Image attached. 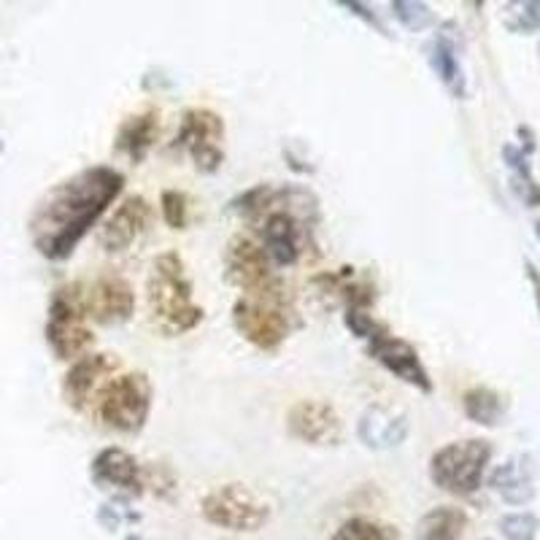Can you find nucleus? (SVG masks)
Here are the masks:
<instances>
[{"label": "nucleus", "instance_id": "obj_1", "mask_svg": "<svg viewBox=\"0 0 540 540\" xmlns=\"http://www.w3.org/2000/svg\"><path fill=\"white\" fill-rule=\"evenodd\" d=\"M122 189L125 173L111 165H87L46 189L27 219L36 252L49 262L71 260L84 235L117 203Z\"/></svg>", "mask_w": 540, "mask_h": 540}, {"label": "nucleus", "instance_id": "obj_2", "mask_svg": "<svg viewBox=\"0 0 540 540\" xmlns=\"http://www.w3.org/2000/svg\"><path fill=\"white\" fill-rule=\"evenodd\" d=\"M146 303L157 327L171 338L198 330L206 319V311L195 300L187 265L173 249L157 254L152 260L146 279Z\"/></svg>", "mask_w": 540, "mask_h": 540}, {"label": "nucleus", "instance_id": "obj_3", "mask_svg": "<svg viewBox=\"0 0 540 540\" xmlns=\"http://www.w3.org/2000/svg\"><path fill=\"white\" fill-rule=\"evenodd\" d=\"M44 335L57 360L76 362L84 354H90L95 333L90 327V314H87V300H84V284L81 281H71V284L54 289L52 297H49Z\"/></svg>", "mask_w": 540, "mask_h": 540}, {"label": "nucleus", "instance_id": "obj_4", "mask_svg": "<svg viewBox=\"0 0 540 540\" xmlns=\"http://www.w3.org/2000/svg\"><path fill=\"white\" fill-rule=\"evenodd\" d=\"M154 389L146 373L127 370L119 376L108 378L95 395V416L103 427L122 435L141 432L152 414Z\"/></svg>", "mask_w": 540, "mask_h": 540}, {"label": "nucleus", "instance_id": "obj_5", "mask_svg": "<svg viewBox=\"0 0 540 540\" xmlns=\"http://www.w3.org/2000/svg\"><path fill=\"white\" fill-rule=\"evenodd\" d=\"M492 454L495 449L486 438H462L446 443L430 457V481L441 492L454 497L476 495L484 486Z\"/></svg>", "mask_w": 540, "mask_h": 540}, {"label": "nucleus", "instance_id": "obj_6", "mask_svg": "<svg viewBox=\"0 0 540 540\" xmlns=\"http://www.w3.org/2000/svg\"><path fill=\"white\" fill-rule=\"evenodd\" d=\"M260 243L249 235H233L225 246V279L243 292V297L292 303L287 284L276 273Z\"/></svg>", "mask_w": 540, "mask_h": 540}, {"label": "nucleus", "instance_id": "obj_7", "mask_svg": "<svg viewBox=\"0 0 540 540\" xmlns=\"http://www.w3.org/2000/svg\"><path fill=\"white\" fill-rule=\"evenodd\" d=\"M200 516L219 530L257 532L268 524L270 505L246 484H219L200 500Z\"/></svg>", "mask_w": 540, "mask_h": 540}, {"label": "nucleus", "instance_id": "obj_8", "mask_svg": "<svg viewBox=\"0 0 540 540\" xmlns=\"http://www.w3.org/2000/svg\"><path fill=\"white\" fill-rule=\"evenodd\" d=\"M235 333L260 351H279L292 335L289 303L260 300V297H238L230 311Z\"/></svg>", "mask_w": 540, "mask_h": 540}, {"label": "nucleus", "instance_id": "obj_9", "mask_svg": "<svg viewBox=\"0 0 540 540\" xmlns=\"http://www.w3.org/2000/svg\"><path fill=\"white\" fill-rule=\"evenodd\" d=\"M171 149L189 154L200 173H216L225 162V119L214 108H187L179 119V133L173 135Z\"/></svg>", "mask_w": 540, "mask_h": 540}, {"label": "nucleus", "instance_id": "obj_10", "mask_svg": "<svg viewBox=\"0 0 540 540\" xmlns=\"http://www.w3.org/2000/svg\"><path fill=\"white\" fill-rule=\"evenodd\" d=\"M316 203H306V206H289L276 208L268 216H262L257 222V233H260V246L270 257V262L276 268H289L300 260L303 252V241H306L308 230L314 225Z\"/></svg>", "mask_w": 540, "mask_h": 540}, {"label": "nucleus", "instance_id": "obj_11", "mask_svg": "<svg viewBox=\"0 0 540 540\" xmlns=\"http://www.w3.org/2000/svg\"><path fill=\"white\" fill-rule=\"evenodd\" d=\"M90 476L98 489H106L117 500H133L144 497L146 468L122 446H106L100 449L90 462Z\"/></svg>", "mask_w": 540, "mask_h": 540}, {"label": "nucleus", "instance_id": "obj_12", "mask_svg": "<svg viewBox=\"0 0 540 540\" xmlns=\"http://www.w3.org/2000/svg\"><path fill=\"white\" fill-rule=\"evenodd\" d=\"M154 225L152 203L144 195H127L98 230V246L106 254H125Z\"/></svg>", "mask_w": 540, "mask_h": 540}, {"label": "nucleus", "instance_id": "obj_13", "mask_svg": "<svg viewBox=\"0 0 540 540\" xmlns=\"http://www.w3.org/2000/svg\"><path fill=\"white\" fill-rule=\"evenodd\" d=\"M84 300H87L90 322L103 324V327L130 322L135 314L133 284L114 270H103L90 284H84Z\"/></svg>", "mask_w": 540, "mask_h": 540}, {"label": "nucleus", "instance_id": "obj_14", "mask_svg": "<svg viewBox=\"0 0 540 540\" xmlns=\"http://www.w3.org/2000/svg\"><path fill=\"white\" fill-rule=\"evenodd\" d=\"M119 368H122L119 357L108 354V351L84 354L81 360L73 362L63 378L60 395H63L65 405H68L71 411H76V414L87 411L92 403V397L98 395V389L103 387Z\"/></svg>", "mask_w": 540, "mask_h": 540}, {"label": "nucleus", "instance_id": "obj_15", "mask_svg": "<svg viewBox=\"0 0 540 540\" xmlns=\"http://www.w3.org/2000/svg\"><path fill=\"white\" fill-rule=\"evenodd\" d=\"M365 349L373 360L381 365L384 370H389L397 381H403L408 387L419 389L422 395H432V378L430 370L424 368L422 357H419V351L411 346L403 338H395V335L381 333L376 335L373 341L365 343Z\"/></svg>", "mask_w": 540, "mask_h": 540}, {"label": "nucleus", "instance_id": "obj_16", "mask_svg": "<svg viewBox=\"0 0 540 540\" xmlns=\"http://www.w3.org/2000/svg\"><path fill=\"white\" fill-rule=\"evenodd\" d=\"M287 432L306 446H338L343 419L327 400H300L287 411Z\"/></svg>", "mask_w": 540, "mask_h": 540}, {"label": "nucleus", "instance_id": "obj_17", "mask_svg": "<svg viewBox=\"0 0 540 540\" xmlns=\"http://www.w3.org/2000/svg\"><path fill=\"white\" fill-rule=\"evenodd\" d=\"M408 414L387 403H370L357 419V438L370 451H392L408 441Z\"/></svg>", "mask_w": 540, "mask_h": 540}, {"label": "nucleus", "instance_id": "obj_18", "mask_svg": "<svg viewBox=\"0 0 540 540\" xmlns=\"http://www.w3.org/2000/svg\"><path fill=\"white\" fill-rule=\"evenodd\" d=\"M459 52H462V36H459V27L449 22L432 38L430 49H427V60H430V68L446 87V92L457 100H465L468 98V76H465Z\"/></svg>", "mask_w": 540, "mask_h": 540}, {"label": "nucleus", "instance_id": "obj_19", "mask_svg": "<svg viewBox=\"0 0 540 540\" xmlns=\"http://www.w3.org/2000/svg\"><path fill=\"white\" fill-rule=\"evenodd\" d=\"M535 459L530 454H516V457L505 459L503 465H495L489 473V489L495 492L503 503L522 505L535 500Z\"/></svg>", "mask_w": 540, "mask_h": 540}, {"label": "nucleus", "instance_id": "obj_20", "mask_svg": "<svg viewBox=\"0 0 540 540\" xmlns=\"http://www.w3.org/2000/svg\"><path fill=\"white\" fill-rule=\"evenodd\" d=\"M157 138H160V111L146 108V111L122 119V125L117 127V138H114V152L125 154L133 165H141L149 149L157 144Z\"/></svg>", "mask_w": 540, "mask_h": 540}, {"label": "nucleus", "instance_id": "obj_21", "mask_svg": "<svg viewBox=\"0 0 540 540\" xmlns=\"http://www.w3.org/2000/svg\"><path fill=\"white\" fill-rule=\"evenodd\" d=\"M468 513L457 505H438L416 522L414 540H462Z\"/></svg>", "mask_w": 540, "mask_h": 540}, {"label": "nucleus", "instance_id": "obj_22", "mask_svg": "<svg viewBox=\"0 0 540 540\" xmlns=\"http://www.w3.org/2000/svg\"><path fill=\"white\" fill-rule=\"evenodd\" d=\"M462 411L470 422L481 424V427H497L505 419L508 400L503 392L492 387H473L462 395Z\"/></svg>", "mask_w": 540, "mask_h": 540}, {"label": "nucleus", "instance_id": "obj_23", "mask_svg": "<svg viewBox=\"0 0 540 540\" xmlns=\"http://www.w3.org/2000/svg\"><path fill=\"white\" fill-rule=\"evenodd\" d=\"M503 160L511 171V187L519 195V200L524 206H540V184L532 176L530 154L524 152L519 144H505Z\"/></svg>", "mask_w": 540, "mask_h": 540}, {"label": "nucleus", "instance_id": "obj_24", "mask_svg": "<svg viewBox=\"0 0 540 540\" xmlns=\"http://www.w3.org/2000/svg\"><path fill=\"white\" fill-rule=\"evenodd\" d=\"M330 540H403L395 524L376 522L368 516H351L333 532Z\"/></svg>", "mask_w": 540, "mask_h": 540}, {"label": "nucleus", "instance_id": "obj_25", "mask_svg": "<svg viewBox=\"0 0 540 540\" xmlns=\"http://www.w3.org/2000/svg\"><path fill=\"white\" fill-rule=\"evenodd\" d=\"M503 25L511 33L530 36L540 30V0H519L503 9Z\"/></svg>", "mask_w": 540, "mask_h": 540}, {"label": "nucleus", "instance_id": "obj_26", "mask_svg": "<svg viewBox=\"0 0 540 540\" xmlns=\"http://www.w3.org/2000/svg\"><path fill=\"white\" fill-rule=\"evenodd\" d=\"M392 14L405 30L411 33H422V30H430L435 25V11L427 3H416V0H395L392 6Z\"/></svg>", "mask_w": 540, "mask_h": 540}, {"label": "nucleus", "instance_id": "obj_27", "mask_svg": "<svg viewBox=\"0 0 540 540\" xmlns=\"http://www.w3.org/2000/svg\"><path fill=\"white\" fill-rule=\"evenodd\" d=\"M497 530L505 540H538L540 535V519L530 511L505 513L497 522Z\"/></svg>", "mask_w": 540, "mask_h": 540}, {"label": "nucleus", "instance_id": "obj_28", "mask_svg": "<svg viewBox=\"0 0 540 540\" xmlns=\"http://www.w3.org/2000/svg\"><path fill=\"white\" fill-rule=\"evenodd\" d=\"M160 211L165 225L171 230H187L189 222V198L181 189H162L160 192Z\"/></svg>", "mask_w": 540, "mask_h": 540}, {"label": "nucleus", "instance_id": "obj_29", "mask_svg": "<svg viewBox=\"0 0 540 540\" xmlns=\"http://www.w3.org/2000/svg\"><path fill=\"white\" fill-rule=\"evenodd\" d=\"M343 322H346V327L351 330V335H357V338H362L365 343L373 341L376 335L387 333V324L378 322L370 311H360V308H346V311H343Z\"/></svg>", "mask_w": 540, "mask_h": 540}, {"label": "nucleus", "instance_id": "obj_30", "mask_svg": "<svg viewBox=\"0 0 540 540\" xmlns=\"http://www.w3.org/2000/svg\"><path fill=\"white\" fill-rule=\"evenodd\" d=\"M341 9H349L351 14H354V17L365 19V22H368L370 27H376V30H378V33H381V36H389V30H387V27H384L381 17H378L376 11L370 9L368 3H354V0H341Z\"/></svg>", "mask_w": 540, "mask_h": 540}, {"label": "nucleus", "instance_id": "obj_31", "mask_svg": "<svg viewBox=\"0 0 540 540\" xmlns=\"http://www.w3.org/2000/svg\"><path fill=\"white\" fill-rule=\"evenodd\" d=\"M524 268H527V276H530L532 289H535V303L540 308V268L532 260H524Z\"/></svg>", "mask_w": 540, "mask_h": 540}, {"label": "nucleus", "instance_id": "obj_32", "mask_svg": "<svg viewBox=\"0 0 540 540\" xmlns=\"http://www.w3.org/2000/svg\"><path fill=\"white\" fill-rule=\"evenodd\" d=\"M106 513H111V511H108V505H103V511L98 513V519H100V516H106ZM119 522H122V513H114V522H111V530H117V524Z\"/></svg>", "mask_w": 540, "mask_h": 540}, {"label": "nucleus", "instance_id": "obj_33", "mask_svg": "<svg viewBox=\"0 0 540 540\" xmlns=\"http://www.w3.org/2000/svg\"><path fill=\"white\" fill-rule=\"evenodd\" d=\"M127 540H144L141 535H127Z\"/></svg>", "mask_w": 540, "mask_h": 540}, {"label": "nucleus", "instance_id": "obj_34", "mask_svg": "<svg viewBox=\"0 0 540 540\" xmlns=\"http://www.w3.org/2000/svg\"><path fill=\"white\" fill-rule=\"evenodd\" d=\"M535 233H538V238H540V219H538V225H535Z\"/></svg>", "mask_w": 540, "mask_h": 540}, {"label": "nucleus", "instance_id": "obj_35", "mask_svg": "<svg viewBox=\"0 0 540 540\" xmlns=\"http://www.w3.org/2000/svg\"><path fill=\"white\" fill-rule=\"evenodd\" d=\"M0 154H3V141H0Z\"/></svg>", "mask_w": 540, "mask_h": 540}, {"label": "nucleus", "instance_id": "obj_36", "mask_svg": "<svg viewBox=\"0 0 540 540\" xmlns=\"http://www.w3.org/2000/svg\"><path fill=\"white\" fill-rule=\"evenodd\" d=\"M486 540H489V538H486Z\"/></svg>", "mask_w": 540, "mask_h": 540}]
</instances>
